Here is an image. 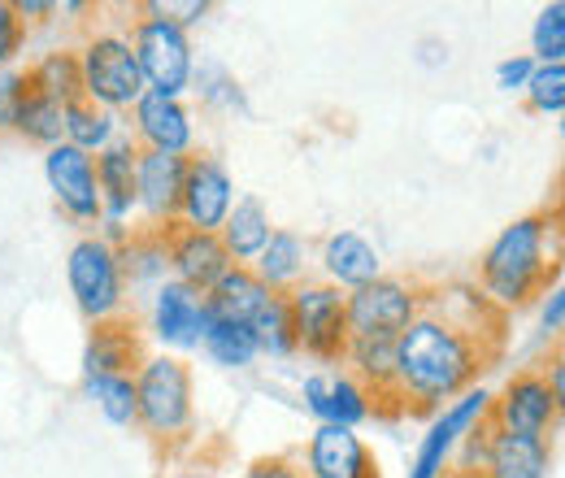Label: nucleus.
<instances>
[{
    "instance_id": "f257e3e1",
    "label": "nucleus",
    "mask_w": 565,
    "mask_h": 478,
    "mask_svg": "<svg viewBox=\"0 0 565 478\" xmlns=\"http://www.w3.org/2000/svg\"><path fill=\"white\" fill-rule=\"evenodd\" d=\"M504 352V314L479 287H423L414 322L396 336L405 413H430L470 392Z\"/></svg>"
},
{
    "instance_id": "f03ea898",
    "label": "nucleus",
    "mask_w": 565,
    "mask_h": 478,
    "mask_svg": "<svg viewBox=\"0 0 565 478\" xmlns=\"http://www.w3.org/2000/svg\"><path fill=\"white\" fill-rule=\"evenodd\" d=\"M562 213L540 209L518 222H509L492 240V248L479 262V291L492 300L495 309H522L531 296L548 291L562 274Z\"/></svg>"
},
{
    "instance_id": "7ed1b4c3",
    "label": "nucleus",
    "mask_w": 565,
    "mask_h": 478,
    "mask_svg": "<svg viewBox=\"0 0 565 478\" xmlns=\"http://www.w3.org/2000/svg\"><path fill=\"white\" fill-rule=\"evenodd\" d=\"M136 422L157 444H179L192 431V370L161 352L136 374Z\"/></svg>"
},
{
    "instance_id": "20e7f679",
    "label": "nucleus",
    "mask_w": 565,
    "mask_h": 478,
    "mask_svg": "<svg viewBox=\"0 0 565 478\" xmlns=\"http://www.w3.org/2000/svg\"><path fill=\"white\" fill-rule=\"evenodd\" d=\"M287 309H291V336L296 352H309L322 365H340L349 352V309H344V291L331 283H296L287 291Z\"/></svg>"
},
{
    "instance_id": "39448f33",
    "label": "nucleus",
    "mask_w": 565,
    "mask_h": 478,
    "mask_svg": "<svg viewBox=\"0 0 565 478\" xmlns=\"http://www.w3.org/2000/svg\"><path fill=\"white\" fill-rule=\"evenodd\" d=\"M78 74H83V96L105 109H127L148 92L131 40L122 31H96L78 53Z\"/></svg>"
},
{
    "instance_id": "423d86ee",
    "label": "nucleus",
    "mask_w": 565,
    "mask_h": 478,
    "mask_svg": "<svg viewBox=\"0 0 565 478\" xmlns=\"http://www.w3.org/2000/svg\"><path fill=\"white\" fill-rule=\"evenodd\" d=\"M148 18H140L127 40H131V53L140 62L143 87L148 92H161L170 100H179V92L188 87L192 78V49H188V31L174 26L170 18H161L152 4L143 9Z\"/></svg>"
},
{
    "instance_id": "0eeeda50",
    "label": "nucleus",
    "mask_w": 565,
    "mask_h": 478,
    "mask_svg": "<svg viewBox=\"0 0 565 478\" xmlns=\"http://www.w3.org/2000/svg\"><path fill=\"white\" fill-rule=\"evenodd\" d=\"M452 466H479L492 478H544L553 466V453L544 439L495 431L488 413L461 435V457Z\"/></svg>"
},
{
    "instance_id": "6e6552de",
    "label": "nucleus",
    "mask_w": 565,
    "mask_h": 478,
    "mask_svg": "<svg viewBox=\"0 0 565 478\" xmlns=\"http://www.w3.org/2000/svg\"><path fill=\"white\" fill-rule=\"evenodd\" d=\"M418 300H423V287L418 283L379 274L374 283H365V287H356L353 296H344L349 336L353 340H396L414 322Z\"/></svg>"
},
{
    "instance_id": "1a4fd4ad",
    "label": "nucleus",
    "mask_w": 565,
    "mask_h": 478,
    "mask_svg": "<svg viewBox=\"0 0 565 478\" xmlns=\"http://www.w3.org/2000/svg\"><path fill=\"white\" fill-rule=\"evenodd\" d=\"M66 278H71L74 305L83 309V318L105 322L114 314H122V274H118V257L114 244L100 235H87L71 248L66 262Z\"/></svg>"
},
{
    "instance_id": "9d476101",
    "label": "nucleus",
    "mask_w": 565,
    "mask_h": 478,
    "mask_svg": "<svg viewBox=\"0 0 565 478\" xmlns=\"http://www.w3.org/2000/svg\"><path fill=\"white\" fill-rule=\"evenodd\" d=\"M557 413L562 401L553 396L544 370H518L504 392L492 396L488 405V422L495 431H509V435H526V439H544L553 426H557Z\"/></svg>"
},
{
    "instance_id": "9b49d317",
    "label": "nucleus",
    "mask_w": 565,
    "mask_h": 478,
    "mask_svg": "<svg viewBox=\"0 0 565 478\" xmlns=\"http://www.w3.org/2000/svg\"><path fill=\"white\" fill-rule=\"evenodd\" d=\"M492 405V392L488 387H470V392H461L457 401H448L444 413L435 417V426L423 435V448H418V457H414V470L409 478H439L444 475V466H448V457L457 453V444H461V435L488 413Z\"/></svg>"
},
{
    "instance_id": "f8f14e48",
    "label": "nucleus",
    "mask_w": 565,
    "mask_h": 478,
    "mask_svg": "<svg viewBox=\"0 0 565 478\" xmlns=\"http://www.w3.org/2000/svg\"><path fill=\"white\" fill-rule=\"evenodd\" d=\"M231 205H235V192H231V174L222 170V161L210 157V152L188 157L179 222L192 226V231H217V226L226 222Z\"/></svg>"
},
{
    "instance_id": "ddd939ff",
    "label": "nucleus",
    "mask_w": 565,
    "mask_h": 478,
    "mask_svg": "<svg viewBox=\"0 0 565 478\" xmlns=\"http://www.w3.org/2000/svg\"><path fill=\"white\" fill-rule=\"evenodd\" d=\"M166 257H170V270L179 274L183 287L192 291H213V283L231 270V253L222 248L217 231H192L183 222H170L166 226Z\"/></svg>"
},
{
    "instance_id": "4468645a",
    "label": "nucleus",
    "mask_w": 565,
    "mask_h": 478,
    "mask_svg": "<svg viewBox=\"0 0 565 478\" xmlns=\"http://www.w3.org/2000/svg\"><path fill=\"white\" fill-rule=\"evenodd\" d=\"M205 327H210V305L201 291L183 287L179 278L161 283L157 287V300H152V336L166 343V348H201L205 340Z\"/></svg>"
},
{
    "instance_id": "2eb2a0df",
    "label": "nucleus",
    "mask_w": 565,
    "mask_h": 478,
    "mask_svg": "<svg viewBox=\"0 0 565 478\" xmlns=\"http://www.w3.org/2000/svg\"><path fill=\"white\" fill-rule=\"evenodd\" d=\"M183 179H188V157L183 152L140 148V161H136V205H143V213L152 217V226L179 222Z\"/></svg>"
},
{
    "instance_id": "dca6fc26",
    "label": "nucleus",
    "mask_w": 565,
    "mask_h": 478,
    "mask_svg": "<svg viewBox=\"0 0 565 478\" xmlns=\"http://www.w3.org/2000/svg\"><path fill=\"white\" fill-rule=\"evenodd\" d=\"M143 361H148V348H143L140 322L131 314H114L105 322H92L87 352H83L87 379L92 374H127V379H136Z\"/></svg>"
},
{
    "instance_id": "f3484780",
    "label": "nucleus",
    "mask_w": 565,
    "mask_h": 478,
    "mask_svg": "<svg viewBox=\"0 0 565 478\" xmlns=\"http://www.w3.org/2000/svg\"><path fill=\"white\" fill-rule=\"evenodd\" d=\"M136 161H140V144L131 136H114L92 161L100 217H109V226H122V217L136 209Z\"/></svg>"
},
{
    "instance_id": "a211bd4d",
    "label": "nucleus",
    "mask_w": 565,
    "mask_h": 478,
    "mask_svg": "<svg viewBox=\"0 0 565 478\" xmlns=\"http://www.w3.org/2000/svg\"><path fill=\"white\" fill-rule=\"evenodd\" d=\"M305 470H309V478H379V461L356 439V431L322 422L309 439Z\"/></svg>"
},
{
    "instance_id": "6ab92c4d",
    "label": "nucleus",
    "mask_w": 565,
    "mask_h": 478,
    "mask_svg": "<svg viewBox=\"0 0 565 478\" xmlns=\"http://www.w3.org/2000/svg\"><path fill=\"white\" fill-rule=\"evenodd\" d=\"M44 170H49V188H53L57 205L66 209L71 217H78V222H96L100 217L96 170H92V157L87 152H78L71 144H57V148H49Z\"/></svg>"
},
{
    "instance_id": "aec40b11",
    "label": "nucleus",
    "mask_w": 565,
    "mask_h": 478,
    "mask_svg": "<svg viewBox=\"0 0 565 478\" xmlns=\"http://www.w3.org/2000/svg\"><path fill=\"white\" fill-rule=\"evenodd\" d=\"M136 139L157 152H188V144H192L188 109L161 92H143L136 100Z\"/></svg>"
},
{
    "instance_id": "412c9836",
    "label": "nucleus",
    "mask_w": 565,
    "mask_h": 478,
    "mask_svg": "<svg viewBox=\"0 0 565 478\" xmlns=\"http://www.w3.org/2000/svg\"><path fill=\"white\" fill-rule=\"evenodd\" d=\"M305 401L331 426H349L353 431L356 422L370 417V396H365V387L356 383L353 374H313V379H305Z\"/></svg>"
},
{
    "instance_id": "4be33fe9",
    "label": "nucleus",
    "mask_w": 565,
    "mask_h": 478,
    "mask_svg": "<svg viewBox=\"0 0 565 478\" xmlns=\"http://www.w3.org/2000/svg\"><path fill=\"white\" fill-rule=\"evenodd\" d=\"M270 235H275L270 213L257 196H239L226 213V222L217 226V240H222V248L231 253L235 266H253L262 257V248L270 244Z\"/></svg>"
},
{
    "instance_id": "5701e85b",
    "label": "nucleus",
    "mask_w": 565,
    "mask_h": 478,
    "mask_svg": "<svg viewBox=\"0 0 565 478\" xmlns=\"http://www.w3.org/2000/svg\"><path fill=\"white\" fill-rule=\"evenodd\" d=\"M270 296H275V291L248 270V266H231V270L213 283V291H205V305H210V318H217V322H239V327H248V322L257 318V309H262Z\"/></svg>"
},
{
    "instance_id": "b1692460",
    "label": "nucleus",
    "mask_w": 565,
    "mask_h": 478,
    "mask_svg": "<svg viewBox=\"0 0 565 478\" xmlns=\"http://www.w3.org/2000/svg\"><path fill=\"white\" fill-rule=\"evenodd\" d=\"M322 270H327L331 287H353L356 291V287H365L383 274V262L356 231H340L322 244Z\"/></svg>"
},
{
    "instance_id": "393cba45",
    "label": "nucleus",
    "mask_w": 565,
    "mask_h": 478,
    "mask_svg": "<svg viewBox=\"0 0 565 478\" xmlns=\"http://www.w3.org/2000/svg\"><path fill=\"white\" fill-rule=\"evenodd\" d=\"M13 131L26 136L31 144H44V148L66 144V109H62L53 96H44V92L35 87L31 70H26V78H22V96H18Z\"/></svg>"
},
{
    "instance_id": "a878e982",
    "label": "nucleus",
    "mask_w": 565,
    "mask_h": 478,
    "mask_svg": "<svg viewBox=\"0 0 565 478\" xmlns=\"http://www.w3.org/2000/svg\"><path fill=\"white\" fill-rule=\"evenodd\" d=\"M305 262H309L305 240H300V235H291V231H275V235H270V244L262 248V257H257L248 270L257 274L270 291L287 296L296 283H305Z\"/></svg>"
},
{
    "instance_id": "bb28decb",
    "label": "nucleus",
    "mask_w": 565,
    "mask_h": 478,
    "mask_svg": "<svg viewBox=\"0 0 565 478\" xmlns=\"http://www.w3.org/2000/svg\"><path fill=\"white\" fill-rule=\"evenodd\" d=\"M114 257H118L122 283H152V278H161V274L170 270L166 226H148V231H136L131 240H118Z\"/></svg>"
},
{
    "instance_id": "cd10ccee",
    "label": "nucleus",
    "mask_w": 565,
    "mask_h": 478,
    "mask_svg": "<svg viewBox=\"0 0 565 478\" xmlns=\"http://www.w3.org/2000/svg\"><path fill=\"white\" fill-rule=\"evenodd\" d=\"M118 136V118H114V109H105V105H96V100H87V96H78L66 105V144L78 148V152H100L109 139Z\"/></svg>"
},
{
    "instance_id": "c85d7f7f",
    "label": "nucleus",
    "mask_w": 565,
    "mask_h": 478,
    "mask_svg": "<svg viewBox=\"0 0 565 478\" xmlns=\"http://www.w3.org/2000/svg\"><path fill=\"white\" fill-rule=\"evenodd\" d=\"M201 348L210 352L213 365H226V370H248L257 361V340L239 322H217V318H210Z\"/></svg>"
},
{
    "instance_id": "c756f323",
    "label": "nucleus",
    "mask_w": 565,
    "mask_h": 478,
    "mask_svg": "<svg viewBox=\"0 0 565 478\" xmlns=\"http://www.w3.org/2000/svg\"><path fill=\"white\" fill-rule=\"evenodd\" d=\"M253 340H257V352H270V357H291L296 352V336H291V309H287V296H270L257 318L248 322Z\"/></svg>"
},
{
    "instance_id": "7c9ffc66",
    "label": "nucleus",
    "mask_w": 565,
    "mask_h": 478,
    "mask_svg": "<svg viewBox=\"0 0 565 478\" xmlns=\"http://www.w3.org/2000/svg\"><path fill=\"white\" fill-rule=\"evenodd\" d=\"M31 78L44 96H53L62 109L83 96V74H78V53H49L44 62L31 66Z\"/></svg>"
},
{
    "instance_id": "2f4dec72",
    "label": "nucleus",
    "mask_w": 565,
    "mask_h": 478,
    "mask_svg": "<svg viewBox=\"0 0 565 478\" xmlns=\"http://www.w3.org/2000/svg\"><path fill=\"white\" fill-rule=\"evenodd\" d=\"M87 396L100 405V413L114 426H136V379L127 374H92Z\"/></svg>"
},
{
    "instance_id": "473e14b6",
    "label": "nucleus",
    "mask_w": 565,
    "mask_h": 478,
    "mask_svg": "<svg viewBox=\"0 0 565 478\" xmlns=\"http://www.w3.org/2000/svg\"><path fill=\"white\" fill-rule=\"evenodd\" d=\"M526 100H531V109L535 114H548V118H557L565 105V66H540L531 70V78H526Z\"/></svg>"
},
{
    "instance_id": "72a5a7b5",
    "label": "nucleus",
    "mask_w": 565,
    "mask_h": 478,
    "mask_svg": "<svg viewBox=\"0 0 565 478\" xmlns=\"http://www.w3.org/2000/svg\"><path fill=\"white\" fill-rule=\"evenodd\" d=\"M535 57L540 66H565V4L553 0L535 22Z\"/></svg>"
},
{
    "instance_id": "f704fd0d",
    "label": "nucleus",
    "mask_w": 565,
    "mask_h": 478,
    "mask_svg": "<svg viewBox=\"0 0 565 478\" xmlns=\"http://www.w3.org/2000/svg\"><path fill=\"white\" fill-rule=\"evenodd\" d=\"M244 478H309V470L291 453H279V457H257Z\"/></svg>"
},
{
    "instance_id": "c9c22d12",
    "label": "nucleus",
    "mask_w": 565,
    "mask_h": 478,
    "mask_svg": "<svg viewBox=\"0 0 565 478\" xmlns=\"http://www.w3.org/2000/svg\"><path fill=\"white\" fill-rule=\"evenodd\" d=\"M22 78H26V70H4V74H0V131L13 127L18 96H22Z\"/></svg>"
},
{
    "instance_id": "e433bc0d",
    "label": "nucleus",
    "mask_w": 565,
    "mask_h": 478,
    "mask_svg": "<svg viewBox=\"0 0 565 478\" xmlns=\"http://www.w3.org/2000/svg\"><path fill=\"white\" fill-rule=\"evenodd\" d=\"M22 35H26V26L18 22L13 4H0V66L22 49Z\"/></svg>"
},
{
    "instance_id": "4c0bfd02",
    "label": "nucleus",
    "mask_w": 565,
    "mask_h": 478,
    "mask_svg": "<svg viewBox=\"0 0 565 478\" xmlns=\"http://www.w3.org/2000/svg\"><path fill=\"white\" fill-rule=\"evenodd\" d=\"M531 70H535V57H509V62L495 66V87L500 92H522L526 78H531Z\"/></svg>"
},
{
    "instance_id": "58836bf2",
    "label": "nucleus",
    "mask_w": 565,
    "mask_h": 478,
    "mask_svg": "<svg viewBox=\"0 0 565 478\" xmlns=\"http://www.w3.org/2000/svg\"><path fill=\"white\" fill-rule=\"evenodd\" d=\"M544 296H548V300H544L540 327H544V336H562V322H565V291H562V283H553Z\"/></svg>"
},
{
    "instance_id": "ea45409f",
    "label": "nucleus",
    "mask_w": 565,
    "mask_h": 478,
    "mask_svg": "<svg viewBox=\"0 0 565 478\" xmlns=\"http://www.w3.org/2000/svg\"><path fill=\"white\" fill-rule=\"evenodd\" d=\"M439 478H492V475L479 470V466H444V475Z\"/></svg>"
}]
</instances>
